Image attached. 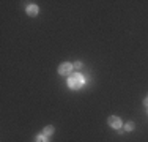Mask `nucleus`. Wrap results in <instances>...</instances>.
Segmentation results:
<instances>
[{
    "mask_svg": "<svg viewBox=\"0 0 148 142\" xmlns=\"http://www.w3.org/2000/svg\"><path fill=\"white\" fill-rule=\"evenodd\" d=\"M52 133H54V126H51V125L46 126L44 130H43V134H44V136H49V134H52Z\"/></svg>",
    "mask_w": 148,
    "mask_h": 142,
    "instance_id": "nucleus-5",
    "label": "nucleus"
},
{
    "mask_svg": "<svg viewBox=\"0 0 148 142\" xmlns=\"http://www.w3.org/2000/svg\"><path fill=\"white\" fill-rule=\"evenodd\" d=\"M125 130H126V131H132V130H134V123H132V122H128V123L125 125Z\"/></svg>",
    "mask_w": 148,
    "mask_h": 142,
    "instance_id": "nucleus-7",
    "label": "nucleus"
},
{
    "mask_svg": "<svg viewBox=\"0 0 148 142\" xmlns=\"http://www.w3.org/2000/svg\"><path fill=\"white\" fill-rule=\"evenodd\" d=\"M84 82H85V79H84V76H82V74H79V73L69 76V79H68V85L71 88H80L84 85Z\"/></svg>",
    "mask_w": 148,
    "mask_h": 142,
    "instance_id": "nucleus-1",
    "label": "nucleus"
},
{
    "mask_svg": "<svg viewBox=\"0 0 148 142\" xmlns=\"http://www.w3.org/2000/svg\"><path fill=\"white\" fill-rule=\"evenodd\" d=\"M27 14H29V16H36L38 14V6L36 5H29L27 6Z\"/></svg>",
    "mask_w": 148,
    "mask_h": 142,
    "instance_id": "nucleus-4",
    "label": "nucleus"
},
{
    "mask_svg": "<svg viewBox=\"0 0 148 142\" xmlns=\"http://www.w3.org/2000/svg\"><path fill=\"white\" fill-rule=\"evenodd\" d=\"M73 63H62V65L58 66V73L62 74V76H68V74H71L73 73Z\"/></svg>",
    "mask_w": 148,
    "mask_h": 142,
    "instance_id": "nucleus-2",
    "label": "nucleus"
},
{
    "mask_svg": "<svg viewBox=\"0 0 148 142\" xmlns=\"http://www.w3.org/2000/svg\"><path fill=\"white\" fill-rule=\"evenodd\" d=\"M143 104H145L147 108H148V98H145V99H143Z\"/></svg>",
    "mask_w": 148,
    "mask_h": 142,
    "instance_id": "nucleus-9",
    "label": "nucleus"
},
{
    "mask_svg": "<svg viewBox=\"0 0 148 142\" xmlns=\"http://www.w3.org/2000/svg\"><path fill=\"white\" fill-rule=\"evenodd\" d=\"M73 68L76 70V71H80V70H82V62H76L73 65Z\"/></svg>",
    "mask_w": 148,
    "mask_h": 142,
    "instance_id": "nucleus-8",
    "label": "nucleus"
},
{
    "mask_svg": "<svg viewBox=\"0 0 148 142\" xmlns=\"http://www.w3.org/2000/svg\"><path fill=\"white\" fill-rule=\"evenodd\" d=\"M109 125L115 128V130H118V128H121V120L118 117H109Z\"/></svg>",
    "mask_w": 148,
    "mask_h": 142,
    "instance_id": "nucleus-3",
    "label": "nucleus"
},
{
    "mask_svg": "<svg viewBox=\"0 0 148 142\" xmlns=\"http://www.w3.org/2000/svg\"><path fill=\"white\" fill-rule=\"evenodd\" d=\"M35 142H49V141L46 139L44 134H38V136H35Z\"/></svg>",
    "mask_w": 148,
    "mask_h": 142,
    "instance_id": "nucleus-6",
    "label": "nucleus"
}]
</instances>
